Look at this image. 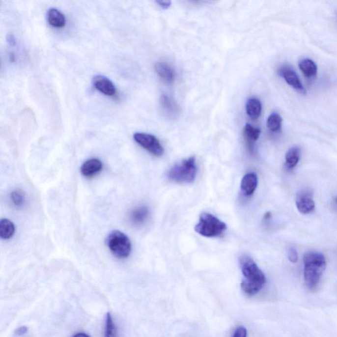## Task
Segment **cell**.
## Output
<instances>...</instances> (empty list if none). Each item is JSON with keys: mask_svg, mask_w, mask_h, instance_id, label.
Wrapping results in <instances>:
<instances>
[{"mask_svg": "<svg viewBox=\"0 0 337 337\" xmlns=\"http://www.w3.org/2000/svg\"><path fill=\"white\" fill-rule=\"evenodd\" d=\"M105 337H117V328L111 313L109 312L106 315Z\"/></svg>", "mask_w": 337, "mask_h": 337, "instance_id": "23", "label": "cell"}, {"mask_svg": "<svg viewBox=\"0 0 337 337\" xmlns=\"http://www.w3.org/2000/svg\"><path fill=\"white\" fill-rule=\"evenodd\" d=\"M157 3L164 9L168 8L171 4V2L170 1H158Z\"/></svg>", "mask_w": 337, "mask_h": 337, "instance_id": "28", "label": "cell"}, {"mask_svg": "<svg viewBox=\"0 0 337 337\" xmlns=\"http://www.w3.org/2000/svg\"><path fill=\"white\" fill-rule=\"evenodd\" d=\"M299 68L305 76L311 78L315 77L317 73L316 64L309 59H302L299 63Z\"/></svg>", "mask_w": 337, "mask_h": 337, "instance_id": "17", "label": "cell"}, {"mask_svg": "<svg viewBox=\"0 0 337 337\" xmlns=\"http://www.w3.org/2000/svg\"><path fill=\"white\" fill-rule=\"evenodd\" d=\"M313 195V192L309 189L303 190L298 193L296 196V205L300 213L307 214L313 212L315 208Z\"/></svg>", "mask_w": 337, "mask_h": 337, "instance_id": "7", "label": "cell"}, {"mask_svg": "<svg viewBox=\"0 0 337 337\" xmlns=\"http://www.w3.org/2000/svg\"><path fill=\"white\" fill-rule=\"evenodd\" d=\"M149 210L146 207H139L131 212L130 220L133 224L140 225L147 220Z\"/></svg>", "mask_w": 337, "mask_h": 337, "instance_id": "18", "label": "cell"}, {"mask_svg": "<svg viewBox=\"0 0 337 337\" xmlns=\"http://www.w3.org/2000/svg\"><path fill=\"white\" fill-rule=\"evenodd\" d=\"M232 337H247V331L243 326L237 327L232 335Z\"/></svg>", "mask_w": 337, "mask_h": 337, "instance_id": "26", "label": "cell"}, {"mask_svg": "<svg viewBox=\"0 0 337 337\" xmlns=\"http://www.w3.org/2000/svg\"><path fill=\"white\" fill-rule=\"evenodd\" d=\"M334 202H335V204H336L337 206V197H335Z\"/></svg>", "mask_w": 337, "mask_h": 337, "instance_id": "31", "label": "cell"}, {"mask_svg": "<svg viewBox=\"0 0 337 337\" xmlns=\"http://www.w3.org/2000/svg\"><path fill=\"white\" fill-rule=\"evenodd\" d=\"M263 286L255 283V282L249 281L247 280H243L241 283V288L245 294L249 296L255 295L258 293Z\"/></svg>", "mask_w": 337, "mask_h": 337, "instance_id": "22", "label": "cell"}, {"mask_svg": "<svg viewBox=\"0 0 337 337\" xmlns=\"http://www.w3.org/2000/svg\"><path fill=\"white\" fill-rule=\"evenodd\" d=\"M15 232L14 224L7 219L0 221V237L2 239H9L12 237Z\"/></svg>", "mask_w": 337, "mask_h": 337, "instance_id": "16", "label": "cell"}, {"mask_svg": "<svg viewBox=\"0 0 337 337\" xmlns=\"http://www.w3.org/2000/svg\"><path fill=\"white\" fill-rule=\"evenodd\" d=\"M287 256L288 259L292 263H296L298 260V254L297 251L294 248L290 247L287 251Z\"/></svg>", "mask_w": 337, "mask_h": 337, "instance_id": "25", "label": "cell"}, {"mask_svg": "<svg viewBox=\"0 0 337 337\" xmlns=\"http://www.w3.org/2000/svg\"><path fill=\"white\" fill-rule=\"evenodd\" d=\"M106 244L112 253L118 258H127L131 254V241L125 233L119 230L110 232L106 239Z\"/></svg>", "mask_w": 337, "mask_h": 337, "instance_id": "4", "label": "cell"}, {"mask_svg": "<svg viewBox=\"0 0 337 337\" xmlns=\"http://www.w3.org/2000/svg\"><path fill=\"white\" fill-rule=\"evenodd\" d=\"M27 331H28V328H27V327L22 326L19 327V328L15 331V334L19 335V336H22V335L26 334Z\"/></svg>", "mask_w": 337, "mask_h": 337, "instance_id": "27", "label": "cell"}, {"mask_svg": "<svg viewBox=\"0 0 337 337\" xmlns=\"http://www.w3.org/2000/svg\"><path fill=\"white\" fill-rule=\"evenodd\" d=\"M11 199L15 206L21 207L25 204V196L23 192L15 190L11 193Z\"/></svg>", "mask_w": 337, "mask_h": 337, "instance_id": "24", "label": "cell"}, {"mask_svg": "<svg viewBox=\"0 0 337 337\" xmlns=\"http://www.w3.org/2000/svg\"><path fill=\"white\" fill-rule=\"evenodd\" d=\"M239 263L245 280L264 286L266 282L265 275L251 257L243 255L240 257Z\"/></svg>", "mask_w": 337, "mask_h": 337, "instance_id": "5", "label": "cell"}, {"mask_svg": "<svg viewBox=\"0 0 337 337\" xmlns=\"http://www.w3.org/2000/svg\"><path fill=\"white\" fill-rule=\"evenodd\" d=\"M278 73L279 75L282 77L290 86L297 90L298 92L302 94H307V90L302 85L299 77L291 67L288 66H282L279 69Z\"/></svg>", "mask_w": 337, "mask_h": 337, "instance_id": "8", "label": "cell"}, {"mask_svg": "<svg viewBox=\"0 0 337 337\" xmlns=\"http://www.w3.org/2000/svg\"><path fill=\"white\" fill-rule=\"evenodd\" d=\"M133 138L140 146L154 156L160 157L164 154V148L158 139L154 135L137 133L134 135Z\"/></svg>", "mask_w": 337, "mask_h": 337, "instance_id": "6", "label": "cell"}, {"mask_svg": "<svg viewBox=\"0 0 337 337\" xmlns=\"http://www.w3.org/2000/svg\"><path fill=\"white\" fill-rule=\"evenodd\" d=\"M73 337H90L88 335L84 334V333H78V334L75 335Z\"/></svg>", "mask_w": 337, "mask_h": 337, "instance_id": "29", "label": "cell"}, {"mask_svg": "<svg viewBox=\"0 0 337 337\" xmlns=\"http://www.w3.org/2000/svg\"><path fill=\"white\" fill-rule=\"evenodd\" d=\"M304 276L309 290H314L318 286L326 267L324 255L316 252H309L304 256Z\"/></svg>", "mask_w": 337, "mask_h": 337, "instance_id": "1", "label": "cell"}, {"mask_svg": "<svg viewBox=\"0 0 337 337\" xmlns=\"http://www.w3.org/2000/svg\"><path fill=\"white\" fill-rule=\"evenodd\" d=\"M246 110L248 115L252 119H257L260 116L262 110L260 101L256 98L249 99L246 105Z\"/></svg>", "mask_w": 337, "mask_h": 337, "instance_id": "15", "label": "cell"}, {"mask_svg": "<svg viewBox=\"0 0 337 337\" xmlns=\"http://www.w3.org/2000/svg\"><path fill=\"white\" fill-rule=\"evenodd\" d=\"M103 164L102 161L97 158H91L86 160L81 168V172L83 176L91 177L97 175L102 171Z\"/></svg>", "mask_w": 337, "mask_h": 337, "instance_id": "10", "label": "cell"}, {"mask_svg": "<svg viewBox=\"0 0 337 337\" xmlns=\"http://www.w3.org/2000/svg\"><path fill=\"white\" fill-rule=\"evenodd\" d=\"M257 177L254 173H247L242 179L241 191L246 197L253 195L257 186Z\"/></svg>", "mask_w": 337, "mask_h": 337, "instance_id": "12", "label": "cell"}, {"mask_svg": "<svg viewBox=\"0 0 337 337\" xmlns=\"http://www.w3.org/2000/svg\"><path fill=\"white\" fill-rule=\"evenodd\" d=\"M300 150L298 147H293L286 152L285 156L286 166L288 168H293L299 162Z\"/></svg>", "mask_w": 337, "mask_h": 337, "instance_id": "20", "label": "cell"}, {"mask_svg": "<svg viewBox=\"0 0 337 337\" xmlns=\"http://www.w3.org/2000/svg\"><path fill=\"white\" fill-rule=\"evenodd\" d=\"M261 134V130L258 128L253 127L250 124H247L244 129V135L246 140L249 144L250 148L253 150V142L259 139Z\"/></svg>", "mask_w": 337, "mask_h": 337, "instance_id": "19", "label": "cell"}, {"mask_svg": "<svg viewBox=\"0 0 337 337\" xmlns=\"http://www.w3.org/2000/svg\"><path fill=\"white\" fill-rule=\"evenodd\" d=\"M225 223L209 213H203L195 226L196 232L206 237H216L225 231Z\"/></svg>", "mask_w": 337, "mask_h": 337, "instance_id": "3", "label": "cell"}, {"mask_svg": "<svg viewBox=\"0 0 337 337\" xmlns=\"http://www.w3.org/2000/svg\"><path fill=\"white\" fill-rule=\"evenodd\" d=\"M155 69L160 78L168 84H171L175 81V72L168 64L159 62L155 65Z\"/></svg>", "mask_w": 337, "mask_h": 337, "instance_id": "13", "label": "cell"}, {"mask_svg": "<svg viewBox=\"0 0 337 337\" xmlns=\"http://www.w3.org/2000/svg\"><path fill=\"white\" fill-rule=\"evenodd\" d=\"M197 174V167L195 157L186 159L170 168L168 173V179L180 183H191L195 181Z\"/></svg>", "mask_w": 337, "mask_h": 337, "instance_id": "2", "label": "cell"}, {"mask_svg": "<svg viewBox=\"0 0 337 337\" xmlns=\"http://www.w3.org/2000/svg\"><path fill=\"white\" fill-rule=\"evenodd\" d=\"M93 84L97 90L106 96H113L116 94L115 85L107 77L97 75L93 79Z\"/></svg>", "mask_w": 337, "mask_h": 337, "instance_id": "9", "label": "cell"}, {"mask_svg": "<svg viewBox=\"0 0 337 337\" xmlns=\"http://www.w3.org/2000/svg\"><path fill=\"white\" fill-rule=\"evenodd\" d=\"M271 218V214L270 213H266V214H265L264 218H263V220L264 221H268L269 219Z\"/></svg>", "mask_w": 337, "mask_h": 337, "instance_id": "30", "label": "cell"}, {"mask_svg": "<svg viewBox=\"0 0 337 337\" xmlns=\"http://www.w3.org/2000/svg\"><path fill=\"white\" fill-rule=\"evenodd\" d=\"M282 119L280 114L273 113L269 116L267 121V127L269 131L274 132L280 131L281 129Z\"/></svg>", "mask_w": 337, "mask_h": 337, "instance_id": "21", "label": "cell"}, {"mask_svg": "<svg viewBox=\"0 0 337 337\" xmlns=\"http://www.w3.org/2000/svg\"><path fill=\"white\" fill-rule=\"evenodd\" d=\"M48 23L56 28H63L66 25L65 15L56 8L50 9L47 13Z\"/></svg>", "mask_w": 337, "mask_h": 337, "instance_id": "14", "label": "cell"}, {"mask_svg": "<svg viewBox=\"0 0 337 337\" xmlns=\"http://www.w3.org/2000/svg\"><path fill=\"white\" fill-rule=\"evenodd\" d=\"M161 107L166 116L171 118L177 117L179 112V108L175 101L168 96L162 95L160 98Z\"/></svg>", "mask_w": 337, "mask_h": 337, "instance_id": "11", "label": "cell"}]
</instances>
